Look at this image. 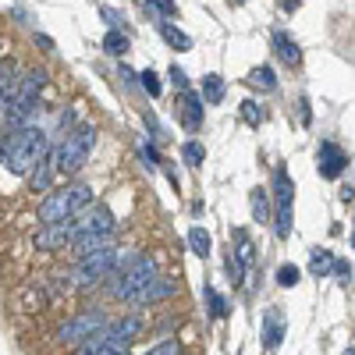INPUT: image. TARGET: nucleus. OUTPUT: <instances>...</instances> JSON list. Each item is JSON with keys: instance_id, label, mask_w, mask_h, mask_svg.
<instances>
[{"instance_id": "nucleus-25", "label": "nucleus", "mask_w": 355, "mask_h": 355, "mask_svg": "<svg viewBox=\"0 0 355 355\" xmlns=\"http://www.w3.org/2000/svg\"><path fill=\"white\" fill-rule=\"evenodd\" d=\"M202 295H206V306H210V316H214V320H224V316H227V302H224V295H217L210 284H206V291H202Z\"/></svg>"}, {"instance_id": "nucleus-28", "label": "nucleus", "mask_w": 355, "mask_h": 355, "mask_svg": "<svg viewBox=\"0 0 355 355\" xmlns=\"http://www.w3.org/2000/svg\"><path fill=\"white\" fill-rule=\"evenodd\" d=\"M242 117H245V125L259 128V125H263V107H259L256 100H242Z\"/></svg>"}, {"instance_id": "nucleus-33", "label": "nucleus", "mask_w": 355, "mask_h": 355, "mask_svg": "<svg viewBox=\"0 0 355 355\" xmlns=\"http://www.w3.org/2000/svg\"><path fill=\"white\" fill-rule=\"evenodd\" d=\"M331 274H334L341 284H348V281H352V263H348V259H334V270H331Z\"/></svg>"}, {"instance_id": "nucleus-22", "label": "nucleus", "mask_w": 355, "mask_h": 355, "mask_svg": "<svg viewBox=\"0 0 355 355\" xmlns=\"http://www.w3.org/2000/svg\"><path fill=\"white\" fill-rule=\"evenodd\" d=\"M202 103H210V107H217L220 100H224V78L220 75H206L202 78V96H199Z\"/></svg>"}, {"instance_id": "nucleus-34", "label": "nucleus", "mask_w": 355, "mask_h": 355, "mask_svg": "<svg viewBox=\"0 0 355 355\" xmlns=\"http://www.w3.org/2000/svg\"><path fill=\"white\" fill-rule=\"evenodd\" d=\"M167 78L174 82V89H182V93H185V89H189V75H185L182 68H178V64H171V71H167Z\"/></svg>"}, {"instance_id": "nucleus-5", "label": "nucleus", "mask_w": 355, "mask_h": 355, "mask_svg": "<svg viewBox=\"0 0 355 355\" xmlns=\"http://www.w3.org/2000/svg\"><path fill=\"white\" fill-rule=\"evenodd\" d=\"M114 270H117V245L110 242V245L89 252V256H78L75 270H71V284L75 288H93L103 277H110Z\"/></svg>"}, {"instance_id": "nucleus-12", "label": "nucleus", "mask_w": 355, "mask_h": 355, "mask_svg": "<svg viewBox=\"0 0 355 355\" xmlns=\"http://www.w3.org/2000/svg\"><path fill=\"white\" fill-rule=\"evenodd\" d=\"M171 291H174V284H171V281H164V277H153V281L146 284V288H139L135 295H128L125 302H132V306H139V309H142V306H157L160 299H167Z\"/></svg>"}, {"instance_id": "nucleus-30", "label": "nucleus", "mask_w": 355, "mask_h": 355, "mask_svg": "<svg viewBox=\"0 0 355 355\" xmlns=\"http://www.w3.org/2000/svg\"><path fill=\"white\" fill-rule=\"evenodd\" d=\"M139 78H142V89H146V93H150V96H160V78H157L153 68H146Z\"/></svg>"}, {"instance_id": "nucleus-2", "label": "nucleus", "mask_w": 355, "mask_h": 355, "mask_svg": "<svg viewBox=\"0 0 355 355\" xmlns=\"http://www.w3.org/2000/svg\"><path fill=\"white\" fill-rule=\"evenodd\" d=\"M50 153V135L43 132V128H21V132H15L11 139H8V146H4V164H8V171L11 174H28L43 157Z\"/></svg>"}, {"instance_id": "nucleus-26", "label": "nucleus", "mask_w": 355, "mask_h": 355, "mask_svg": "<svg viewBox=\"0 0 355 355\" xmlns=\"http://www.w3.org/2000/svg\"><path fill=\"white\" fill-rule=\"evenodd\" d=\"M182 157H185V164H189V167H202V160H206L202 142H196V139H192V142H185V146H182Z\"/></svg>"}, {"instance_id": "nucleus-23", "label": "nucleus", "mask_w": 355, "mask_h": 355, "mask_svg": "<svg viewBox=\"0 0 355 355\" xmlns=\"http://www.w3.org/2000/svg\"><path fill=\"white\" fill-rule=\"evenodd\" d=\"M249 206H252V220H256V224L270 220V202H266V192H263V189H252V192H249Z\"/></svg>"}, {"instance_id": "nucleus-32", "label": "nucleus", "mask_w": 355, "mask_h": 355, "mask_svg": "<svg viewBox=\"0 0 355 355\" xmlns=\"http://www.w3.org/2000/svg\"><path fill=\"white\" fill-rule=\"evenodd\" d=\"M100 18H103L110 28H121V25H125V15L117 11V8H100Z\"/></svg>"}, {"instance_id": "nucleus-37", "label": "nucleus", "mask_w": 355, "mask_h": 355, "mask_svg": "<svg viewBox=\"0 0 355 355\" xmlns=\"http://www.w3.org/2000/svg\"><path fill=\"white\" fill-rule=\"evenodd\" d=\"M121 78H125V85H135V78H139V75H135L132 68H125V64H121Z\"/></svg>"}, {"instance_id": "nucleus-21", "label": "nucleus", "mask_w": 355, "mask_h": 355, "mask_svg": "<svg viewBox=\"0 0 355 355\" xmlns=\"http://www.w3.org/2000/svg\"><path fill=\"white\" fill-rule=\"evenodd\" d=\"M331 270H334V256H331L327 249H313V256H309V274H313V277H331Z\"/></svg>"}, {"instance_id": "nucleus-38", "label": "nucleus", "mask_w": 355, "mask_h": 355, "mask_svg": "<svg viewBox=\"0 0 355 355\" xmlns=\"http://www.w3.org/2000/svg\"><path fill=\"white\" fill-rule=\"evenodd\" d=\"M299 4H302V0H281V8H284V11H295Z\"/></svg>"}, {"instance_id": "nucleus-1", "label": "nucleus", "mask_w": 355, "mask_h": 355, "mask_svg": "<svg viewBox=\"0 0 355 355\" xmlns=\"http://www.w3.org/2000/svg\"><path fill=\"white\" fill-rule=\"evenodd\" d=\"M114 231H117V220L110 214V206H103V202L85 206L78 217H71V242H68V249L75 256H89V252L110 245Z\"/></svg>"}, {"instance_id": "nucleus-17", "label": "nucleus", "mask_w": 355, "mask_h": 355, "mask_svg": "<svg viewBox=\"0 0 355 355\" xmlns=\"http://www.w3.org/2000/svg\"><path fill=\"white\" fill-rule=\"evenodd\" d=\"M18 64L11 61V57H4L0 61V107H4L8 100H11V93H15V85H18Z\"/></svg>"}, {"instance_id": "nucleus-16", "label": "nucleus", "mask_w": 355, "mask_h": 355, "mask_svg": "<svg viewBox=\"0 0 355 355\" xmlns=\"http://www.w3.org/2000/svg\"><path fill=\"white\" fill-rule=\"evenodd\" d=\"M53 174H57V171H53V157L46 153V157H43V160H40L33 171H28V182H33V189H36V192H50V185H53Z\"/></svg>"}, {"instance_id": "nucleus-6", "label": "nucleus", "mask_w": 355, "mask_h": 355, "mask_svg": "<svg viewBox=\"0 0 355 355\" xmlns=\"http://www.w3.org/2000/svg\"><path fill=\"white\" fill-rule=\"evenodd\" d=\"M110 295L114 299H128V295H135L139 288H146L153 277H157V263L150 256H132L121 270H114L110 274Z\"/></svg>"}, {"instance_id": "nucleus-7", "label": "nucleus", "mask_w": 355, "mask_h": 355, "mask_svg": "<svg viewBox=\"0 0 355 355\" xmlns=\"http://www.w3.org/2000/svg\"><path fill=\"white\" fill-rule=\"evenodd\" d=\"M291 202H295V182L284 167L274 171V231L277 239L291 234Z\"/></svg>"}, {"instance_id": "nucleus-3", "label": "nucleus", "mask_w": 355, "mask_h": 355, "mask_svg": "<svg viewBox=\"0 0 355 355\" xmlns=\"http://www.w3.org/2000/svg\"><path fill=\"white\" fill-rule=\"evenodd\" d=\"M85 206H93V189H89L85 182H75V185H64V189H50L46 199L40 202V227L71 220L85 210Z\"/></svg>"}, {"instance_id": "nucleus-19", "label": "nucleus", "mask_w": 355, "mask_h": 355, "mask_svg": "<svg viewBox=\"0 0 355 355\" xmlns=\"http://www.w3.org/2000/svg\"><path fill=\"white\" fill-rule=\"evenodd\" d=\"M160 36H164V40H167V46H174L178 53L192 50V36H189V33H182V28L171 25V21H160Z\"/></svg>"}, {"instance_id": "nucleus-15", "label": "nucleus", "mask_w": 355, "mask_h": 355, "mask_svg": "<svg viewBox=\"0 0 355 355\" xmlns=\"http://www.w3.org/2000/svg\"><path fill=\"white\" fill-rule=\"evenodd\" d=\"M182 125L189 128V132H199V125H202V100H199V93H192V89H185L182 93Z\"/></svg>"}, {"instance_id": "nucleus-14", "label": "nucleus", "mask_w": 355, "mask_h": 355, "mask_svg": "<svg viewBox=\"0 0 355 355\" xmlns=\"http://www.w3.org/2000/svg\"><path fill=\"white\" fill-rule=\"evenodd\" d=\"M270 43H274V53L281 57L288 68H295V64L302 61V46H299V40H295L291 33H284V28H277V33L270 36Z\"/></svg>"}, {"instance_id": "nucleus-9", "label": "nucleus", "mask_w": 355, "mask_h": 355, "mask_svg": "<svg viewBox=\"0 0 355 355\" xmlns=\"http://www.w3.org/2000/svg\"><path fill=\"white\" fill-rule=\"evenodd\" d=\"M142 327H146V323H142V316H121V320H114V323H107V327L100 331L107 341H114V345H132L139 334H142Z\"/></svg>"}, {"instance_id": "nucleus-20", "label": "nucleus", "mask_w": 355, "mask_h": 355, "mask_svg": "<svg viewBox=\"0 0 355 355\" xmlns=\"http://www.w3.org/2000/svg\"><path fill=\"white\" fill-rule=\"evenodd\" d=\"M103 50H107L110 57H125V53L132 50V40L121 33V28H110V33L103 36Z\"/></svg>"}, {"instance_id": "nucleus-11", "label": "nucleus", "mask_w": 355, "mask_h": 355, "mask_svg": "<svg viewBox=\"0 0 355 355\" xmlns=\"http://www.w3.org/2000/svg\"><path fill=\"white\" fill-rule=\"evenodd\" d=\"M71 242V220H61V224H43L36 231L33 245L43 249V252H53V249H64Z\"/></svg>"}, {"instance_id": "nucleus-35", "label": "nucleus", "mask_w": 355, "mask_h": 355, "mask_svg": "<svg viewBox=\"0 0 355 355\" xmlns=\"http://www.w3.org/2000/svg\"><path fill=\"white\" fill-rule=\"evenodd\" d=\"M146 4H150V8H157L160 15H174V11H178V4H174V0H146Z\"/></svg>"}, {"instance_id": "nucleus-36", "label": "nucleus", "mask_w": 355, "mask_h": 355, "mask_svg": "<svg viewBox=\"0 0 355 355\" xmlns=\"http://www.w3.org/2000/svg\"><path fill=\"white\" fill-rule=\"evenodd\" d=\"M299 114H302V121L309 125V117H313V110H309V100H306V96L299 100Z\"/></svg>"}, {"instance_id": "nucleus-10", "label": "nucleus", "mask_w": 355, "mask_h": 355, "mask_svg": "<svg viewBox=\"0 0 355 355\" xmlns=\"http://www.w3.org/2000/svg\"><path fill=\"white\" fill-rule=\"evenodd\" d=\"M316 167H320L323 178H338V174L348 167V157H345V150H341L338 142L323 139V142H320V153H316Z\"/></svg>"}, {"instance_id": "nucleus-24", "label": "nucleus", "mask_w": 355, "mask_h": 355, "mask_svg": "<svg viewBox=\"0 0 355 355\" xmlns=\"http://www.w3.org/2000/svg\"><path fill=\"white\" fill-rule=\"evenodd\" d=\"M189 249L196 252V256H210V249H214V242H210V234H206V227H192L189 231Z\"/></svg>"}, {"instance_id": "nucleus-29", "label": "nucleus", "mask_w": 355, "mask_h": 355, "mask_svg": "<svg viewBox=\"0 0 355 355\" xmlns=\"http://www.w3.org/2000/svg\"><path fill=\"white\" fill-rule=\"evenodd\" d=\"M227 274H231V284H242V277H245V263L239 259V256H227Z\"/></svg>"}, {"instance_id": "nucleus-27", "label": "nucleus", "mask_w": 355, "mask_h": 355, "mask_svg": "<svg viewBox=\"0 0 355 355\" xmlns=\"http://www.w3.org/2000/svg\"><path fill=\"white\" fill-rule=\"evenodd\" d=\"M302 281V274H299V266H291V263H284V266H277V284L281 288H295Z\"/></svg>"}, {"instance_id": "nucleus-18", "label": "nucleus", "mask_w": 355, "mask_h": 355, "mask_svg": "<svg viewBox=\"0 0 355 355\" xmlns=\"http://www.w3.org/2000/svg\"><path fill=\"white\" fill-rule=\"evenodd\" d=\"M245 82H249L252 89H263V93H274V89H277V75H274L270 64H256V68L245 75Z\"/></svg>"}, {"instance_id": "nucleus-31", "label": "nucleus", "mask_w": 355, "mask_h": 355, "mask_svg": "<svg viewBox=\"0 0 355 355\" xmlns=\"http://www.w3.org/2000/svg\"><path fill=\"white\" fill-rule=\"evenodd\" d=\"M146 355H182V345H178V341L171 338V341H160V345H153V348L146 352Z\"/></svg>"}, {"instance_id": "nucleus-8", "label": "nucleus", "mask_w": 355, "mask_h": 355, "mask_svg": "<svg viewBox=\"0 0 355 355\" xmlns=\"http://www.w3.org/2000/svg\"><path fill=\"white\" fill-rule=\"evenodd\" d=\"M103 327H107V316H103L100 309H85V313H78L75 320L61 323V331H57V341L78 348V345H85L89 338H96Z\"/></svg>"}, {"instance_id": "nucleus-4", "label": "nucleus", "mask_w": 355, "mask_h": 355, "mask_svg": "<svg viewBox=\"0 0 355 355\" xmlns=\"http://www.w3.org/2000/svg\"><path fill=\"white\" fill-rule=\"evenodd\" d=\"M93 146H96V128L93 125H78L71 128L61 142L53 146V171L57 174H75L89 164V153H93Z\"/></svg>"}, {"instance_id": "nucleus-13", "label": "nucleus", "mask_w": 355, "mask_h": 355, "mask_svg": "<svg viewBox=\"0 0 355 355\" xmlns=\"http://www.w3.org/2000/svg\"><path fill=\"white\" fill-rule=\"evenodd\" d=\"M259 341H263V348H270V352L284 341V313L277 306H270L263 313V334H259Z\"/></svg>"}, {"instance_id": "nucleus-39", "label": "nucleus", "mask_w": 355, "mask_h": 355, "mask_svg": "<svg viewBox=\"0 0 355 355\" xmlns=\"http://www.w3.org/2000/svg\"><path fill=\"white\" fill-rule=\"evenodd\" d=\"M345 355H355V348H352V345H348V348H345Z\"/></svg>"}]
</instances>
